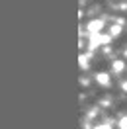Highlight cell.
<instances>
[{"label":"cell","instance_id":"277c9868","mask_svg":"<svg viewBox=\"0 0 127 129\" xmlns=\"http://www.w3.org/2000/svg\"><path fill=\"white\" fill-rule=\"evenodd\" d=\"M119 33H121V27H119V25H113V27L110 29V35H111V37H115V35H119Z\"/></svg>","mask_w":127,"mask_h":129},{"label":"cell","instance_id":"52a82bcc","mask_svg":"<svg viewBox=\"0 0 127 129\" xmlns=\"http://www.w3.org/2000/svg\"><path fill=\"white\" fill-rule=\"evenodd\" d=\"M94 129H111V125L110 123H102V125H96Z\"/></svg>","mask_w":127,"mask_h":129},{"label":"cell","instance_id":"ba28073f","mask_svg":"<svg viewBox=\"0 0 127 129\" xmlns=\"http://www.w3.org/2000/svg\"><path fill=\"white\" fill-rule=\"evenodd\" d=\"M123 90H127V82H123Z\"/></svg>","mask_w":127,"mask_h":129},{"label":"cell","instance_id":"3957f363","mask_svg":"<svg viewBox=\"0 0 127 129\" xmlns=\"http://www.w3.org/2000/svg\"><path fill=\"white\" fill-rule=\"evenodd\" d=\"M111 69H113V73H121V71L125 69V64H123V61H115Z\"/></svg>","mask_w":127,"mask_h":129},{"label":"cell","instance_id":"6da1fadb","mask_svg":"<svg viewBox=\"0 0 127 129\" xmlns=\"http://www.w3.org/2000/svg\"><path fill=\"white\" fill-rule=\"evenodd\" d=\"M102 27H104L102 20H94V22L88 24V31H90V33H100V31H102Z\"/></svg>","mask_w":127,"mask_h":129},{"label":"cell","instance_id":"8992f818","mask_svg":"<svg viewBox=\"0 0 127 129\" xmlns=\"http://www.w3.org/2000/svg\"><path fill=\"white\" fill-rule=\"evenodd\" d=\"M80 67H82V69H86V67H88V61H86V57H84V55H80Z\"/></svg>","mask_w":127,"mask_h":129},{"label":"cell","instance_id":"5b68a950","mask_svg":"<svg viewBox=\"0 0 127 129\" xmlns=\"http://www.w3.org/2000/svg\"><path fill=\"white\" fill-rule=\"evenodd\" d=\"M117 127H119V129H127V115H125V117H121V119H119Z\"/></svg>","mask_w":127,"mask_h":129},{"label":"cell","instance_id":"7a4b0ae2","mask_svg":"<svg viewBox=\"0 0 127 129\" xmlns=\"http://www.w3.org/2000/svg\"><path fill=\"white\" fill-rule=\"evenodd\" d=\"M96 80L100 82V84H104V86H108V84H110V76H108L106 73H100L98 76H96Z\"/></svg>","mask_w":127,"mask_h":129}]
</instances>
